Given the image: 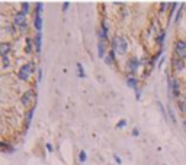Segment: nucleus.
<instances>
[{"mask_svg": "<svg viewBox=\"0 0 186 165\" xmlns=\"http://www.w3.org/2000/svg\"><path fill=\"white\" fill-rule=\"evenodd\" d=\"M127 48H128V43L122 36L113 38V41H112V51L113 52H116L118 55H124L127 52Z\"/></svg>", "mask_w": 186, "mask_h": 165, "instance_id": "1", "label": "nucleus"}, {"mask_svg": "<svg viewBox=\"0 0 186 165\" xmlns=\"http://www.w3.org/2000/svg\"><path fill=\"white\" fill-rule=\"evenodd\" d=\"M32 65H34V64H31V62H29V64H25V65L19 70V76H18V77H19L21 80H28L29 76H31V73H32V70H34Z\"/></svg>", "mask_w": 186, "mask_h": 165, "instance_id": "2", "label": "nucleus"}, {"mask_svg": "<svg viewBox=\"0 0 186 165\" xmlns=\"http://www.w3.org/2000/svg\"><path fill=\"white\" fill-rule=\"evenodd\" d=\"M175 51H176L178 58H180V59L186 58V41H178L176 42Z\"/></svg>", "mask_w": 186, "mask_h": 165, "instance_id": "3", "label": "nucleus"}, {"mask_svg": "<svg viewBox=\"0 0 186 165\" xmlns=\"http://www.w3.org/2000/svg\"><path fill=\"white\" fill-rule=\"evenodd\" d=\"M15 25H18V26H21V28H25V26H26V15L22 13V12L16 13V15H15Z\"/></svg>", "mask_w": 186, "mask_h": 165, "instance_id": "4", "label": "nucleus"}, {"mask_svg": "<svg viewBox=\"0 0 186 165\" xmlns=\"http://www.w3.org/2000/svg\"><path fill=\"white\" fill-rule=\"evenodd\" d=\"M34 100V91L32 90H28L23 96H22V99H21V101H22V104L23 106H29V103Z\"/></svg>", "mask_w": 186, "mask_h": 165, "instance_id": "5", "label": "nucleus"}, {"mask_svg": "<svg viewBox=\"0 0 186 165\" xmlns=\"http://www.w3.org/2000/svg\"><path fill=\"white\" fill-rule=\"evenodd\" d=\"M169 84H170V93H172L175 97H178V96H179V81H178L176 78H172V80L169 81Z\"/></svg>", "mask_w": 186, "mask_h": 165, "instance_id": "6", "label": "nucleus"}, {"mask_svg": "<svg viewBox=\"0 0 186 165\" xmlns=\"http://www.w3.org/2000/svg\"><path fill=\"white\" fill-rule=\"evenodd\" d=\"M172 64H173V70L175 71H182L183 68H185V62H183V59H180V58H173V61H172Z\"/></svg>", "mask_w": 186, "mask_h": 165, "instance_id": "7", "label": "nucleus"}, {"mask_svg": "<svg viewBox=\"0 0 186 165\" xmlns=\"http://www.w3.org/2000/svg\"><path fill=\"white\" fill-rule=\"evenodd\" d=\"M10 49H12V45L9 42H3L0 45V54H1V57H7V54H9Z\"/></svg>", "mask_w": 186, "mask_h": 165, "instance_id": "8", "label": "nucleus"}, {"mask_svg": "<svg viewBox=\"0 0 186 165\" xmlns=\"http://www.w3.org/2000/svg\"><path fill=\"white\" fill-rule=\"evenodd\" d=\"M128 68H129V71L131 73H134L137 68H138V65H140V62H138V58H135V57H132L131 59H129V62H128Z\"/></svg>", "mask_w": 186, "mask_h": 165, "instance_id": "9", "label": "nucleus"}, {"mask_svg": "<svg viewBox=\"0 0 186 165\" xmlns=\"http://www.w3.org/2000/svg\"><path fill=\"white\" fill-rule=\"evenodd\" d=\"M99 38L100 39H103V41H106L108 39V28H106V25H105V22L102 23V28L99 29Z\"/></svg>", "mask_w": 186, "mask_h": 165, "instance_id": "10", "label": "nucleus"}, {"mask_svg": "<svg viewBox=\"0 0 186 165\" xmlns=\"http://www.w3.org/2000/svg\"><path fill=\"white\" fill-rule=\"evenodd\" d=\"M98 51H99V58H105V41L99 39L98 42Z\"/></svg>", "mask_w": 186, "mask_h": 165, "instance_id": "11", "label": "nucleus"}, {"mask_svg": "<svg viewBox=\"0 0 186 165\" xmlns=\"http://www.w3.org/2000/svg\"><path fill=\"white\" fill-rule=\"evenodd\" d=\"M127 84H128V87H131V88H134V90L138 88V80H137L135 77H129V78L127 80Z\"/></svg>", "mask_w": 186, "mask_h": 165, "instance_id": "12", "label": "nucleus"}, {"mask_svg": "<svg viewBox=\"0 0 186 165\" xmlns=\"http://www.w3.org/2000/svg\"><path fill=\"white\" fill-rule=\"evenodd\" d=\"M76 67H77V74H79V77H80V78H84V77H86V73H84L83 65H81L80 62H77V64H76Z\"/></svg>", "mask_w": 186, "mask_h": 165, "instance_id": "13", "label": "nucleus"}, {"mask_svg": "<svg viewBox=\"0 0 186 165\" xmlns=\"http://www.w3.org/2000/svg\"><path fill=\"white\" fill-rule=\"evenodd\" d=\"M113 57H115V52L111 51L106 57H105V62L108 64V65H113Z\"/></svg>", "mask_w": 186, "mask_h": 165, "instance_id": "14", "label": "nucleus"}, {"mask_svg": "<svg viewBox=\"0 0 186 165\" xmlns=\"http://www.w3.org/2000/svg\"><path fill=\"white\" fill-rule=\"evenodd\" d=\"M35 45H37V51H41V45H42V38H41V32L37 34V39H35Z\"/></svg>", "mask_w": 186, "mask_h": 165, "instance_id": "15", "label": "nucleus"}, {"mask_svg": "<svg viewBox=\"0 0 186 165\" xmlns=\"http://www.w3.org/2000/svg\"><path fill=\"white\" fill-rule=\"evenodd\" d=\"M86 159H87L86 152H84V151H80V154H79V161H80L81 164H84V162H86Z\"/></svg>", "mask_w": 186, "mask_h": 165, "instance_id": "16", "label": "nucleus"}, {"mask_svg": "<svg viewBox=\"0 0 186 165\" xmlns=\"http://www.w3.org/2000/svg\"><path fill=\"white\" fill-rule=\"evenodd\" d=\"M164 36H166V32H164V31H161V32H160V35H158V38H157V43H158V45H163V42H164Z\"/></svg>", "mask_w": 186, "mask_h": 165, "instance_id": "17", "label": "nucleus"}, {"mask_svg": "<svg viewBox=\"0 0 186 165\" xmlns=\"http://www.w3.org/2000/svg\"><path fill=\"white\" fill-rule=\"evenodd\" d=\"M34 112H35V109H31V110L28 112V115H26V123H28V124L32 122V116H34Z\"/></svg>", "mask_w": 186, "mask_h": 165, "instance_id": "18", "label": "nucleus"}, {"mask_svg": "<svg viewBox=\"0 0 186 165\" xmlns=\"http://www.w3.org/2000/svg\"><path fill=\"white\" fill-rule=\"evenodd\" d=\"M28 10H29V3H28V1H25V3L22 4V10H21V12L26 15V13H28Z\"/></svg>", "mask_w": 186, "mask_h": 165, "instance_id": "19", "label": "nucleus"}, {"mask_svg": "<svg viewBox=\"0 0 186 165\" xmlns=\"http://www.w3.org/2000/svg\"><path fill=\"white\" fill-rule=\"evenodd\" d=\"M179 107H180V110H182V112H185V113H186V99H183V100H180V101H179Z\"/></svg>", "mask_w": 186, "mask_h": 165, "instance_id": "20", "label": "nucleus"}, {"mask_svg": "<svg viewBox=\"0 0 186 165\" xmlns=\"http://www.w3.org/2000/svg\"><path fill=\"white\" fill-rule=\"evenodd\" d=\"M124 126H127V120H125V119H121V120L118 122V124H116V127L121 129V127H124Z\"/></svg>", "mask_w": 186, "mask_h": 165, "instance_id": "21", "label": "nucleus"}, {"mask_svg": "<svg viewBox=\"0 0 186 165\" xmlns=\"http://www.w3.org/2000/svg\"><path fill=\"white\" fill-rule=\"evenodd\" d=\"M9 64H10L9 58H7V57H3V67H4V68H7V67H9Z\"/></svg>", "mask_w": 186, "mask_h": 165, "instance_id": "22", "label": "nucleus"}, {"mask_svg": "<svg viewBox=\"0 0 186 165\" xmlns=\"http://www.w3.org/2000/svg\"><path fill=\"white\" fill-rule=\"evenodd\" d=\"M167 10V3L164 1V3H161V7H160V12H166Z\"/></svg>", "mask_w": 186, "mask_h": 165, "instance_id": "23", "label": "nucleus"}, {"mask_svg": "<svg viewBox=\"0 0 186 165\" xmlns=\"http://www.w3.org/2000/svg\"><path fill=\"white\" fill-rule=\"evenodd\" d=\"M113 159H115V162H116L118 165H121V164H122V161H121V158H119L118 155H113Z\"/></svg>", "mask_w": 186, "mask_h": 165, "instance_id": "24", "label": "nucleus"}, {"mask_svg": "<svg viewBox=\"0 0 186 165\" xmlns=\"http://www.w3.org/2000/svg\"><path fill=\"white\" fill-rule=\"evenodd\" d=\"M67 9H69V1H64L63 3V12H67Z\"/></svg>", "mask_w": 186, "mask_h": 165, "instance_id": "25", "label": "nucleus"}, {"mask_svg": "<svg viewBox=\"0 0 186 165\" xmlns=\"http://www.w3.org/2000/svg\"><path fill=\"white\" fill-rule=\"evenodd\" d=\"M138 135H140L138 127H134V129H132V136H138Z\"/></svg>", "mask_w": 186, "mask_h": 165, "instance_id": "26", "label": "nucleus"}, {"mask_svg": "<svg viewBox=\"0 0 186 165\" xmlns=\"http://www.w3.org/2000/svg\"><path fill=\"white\" fill-rule=\"evenodd\" d=\"M41 78H42V70L39 68L38 70V81H41Z\"/></svg>", "mask_w": 186, "mask_h": 165, "instance_id": "27", "label": "nucleus"}, {"mask_svg": "<svg viewBox=\"0 0 186 165\" xmlns=\"http://www.w3.org/2000/svg\"><path fill=\"white\" fill-rule=\"evenodd\" d=\"M140 96H141V91L137 88V90H135V97H137V100H140Z\"/></svg>", "mask_w": 186, "mask_h": 165, "instance_id": "28", "label": "nucleus"}, {"mask_svg": "<svg viewBox=\"0 0 186 165\" xmlns=\"http://www.w3.org/2000/svg\"><path fill=\"white\" fill-rule=\"evenodd\" d=\"M169 115H170V119H172V122H176V117H175V115L172 113V110H169Z\"/></svg>", "mask_w": 186, "mask_h": 165, "instance_id": "29", "label": "nucleus"}, {"mask_svg": "<svg viewBox=\"0 0 186 165\" xmlns=\"http://www.w3.org/2000/svg\"><path fill=\"white\" fill-rule=\"evenodd\" d=\"M47 149H48L50 152H52V145H51V143H47Z\"/></svg>", "mask_w": 186, "mask_h": 165, "instance_id": "30", "label": "nucleus"}, {"mask_svg": "<svg viewBox=\"0 0 186 165\" xmlns=\"http://www.w3.org/2000/svg\"><path fill=\"white\" fill-rule=\"evenodd\" d=\"M185 124H186V122H185Z\"/></svg>", "mask_w": 186, "mask_h": 165, "instance_id": "31", "label": "nucleus"}]
</instances>
